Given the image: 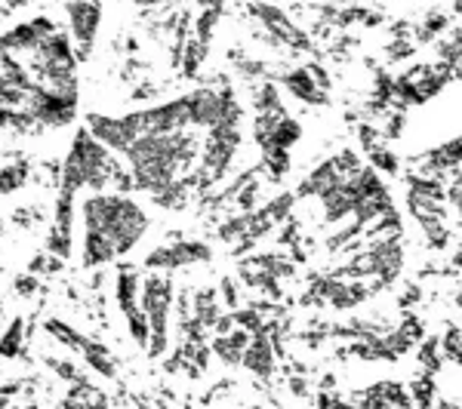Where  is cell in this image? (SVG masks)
<instances>
[{"instance_id":"277c9868","label":"cell","mask_w":462,"mask_h":409,"mask_svg":"<svg viewBox=\"0 0 462 409\" xmlns=\"http://www.w3.org/2000/svg\"><path fill=\"white\" fill-rule=\"evenodd\" d=\"M170 280L167 277H152L145 284L143 295V308H145V321H148V351L161 354L167 348V311H170Z\"/></svg>"},{"instance_id":"8fae6325","label":"cell","mask_w":462,"mask_h":409,"mask_svg":"<svg viewBox=\"0 0 462 409\" xmlns=\"http://www.w3.org/2000/svg\"><path fill=\"white\" fill-rule=\"evenodd\" d=\"M19 332H22V321H16V323H13V326H10V332H6V336L0 339V354L13 357V354L19 351V339H22Z\"/></svg>"},{"instance_id":"6da1fadb","label":"cell","mask_w":462,"mask_h":409,"mask_svg":"<svg viewBox=\"0 0 462 409\" xmlns=\"http://www.w3.org/2000/svg\"><path fill=\"white\" fill-rule=\"evenodd\" d=\"M78 59L50 19L0 34V132H37L78 117Z\"/></svg>"},{"instance_id":"9c48e42d","label":"cell","mask_w":462,"mask_h":409,"mask_svg":"<svg viewBox=\"0 0 462 409\" xmlns=\"http://www.w3.org/2000/svg\"><path fill=\"white\" fill-rule=\"evenodd\" d=\"M247 367L250 369H256V373H268V369H272V351H268V345L263 339L256 341V345L250 348L247 351Z\"/></svg>"},{"instance_id":"52a82bcc","label":"cell","mask_w":462,"mask_h":409,"mask_svg":"<svg viewBox=\"0 0 462 409\" xmlns=\"http://www.w3.org/2000/svg\"><path fill=\"white\" fill-rule=\"evenodd\" d=\"M200 259H210V250H207L204 243H176V247L152 252V256H148V265L152 268H176V265L200 262Z\"/></svg>"},{"instance_id":"3957f363","label":"cell","mask_w":462,"mask_h":409,"mask_svg":"<svg viewBox=\"0 0 462 409\" xmlns=\"http://www.w3.org/2000/svg\"><path fill=\"white\" fill-rule=\"evenodd\" d=\"M148 228L145 213L124 195L84 200V265L96 268L126 256Z\"/></svg>"},{"instance_id":"7c38bea8","label":"cell","mask_w":462,"mask_h":409,"mask_svg":"<svg viewBox=\"0 0 462 409\" xmlns=\"http://www.w3.org/2000/svg\"><path fill=\"white\" fill-rule=\"evenodd\" d=\"M32 4V0H6V6H13V10H19V6Z\"/></svg>"},{"instance_id":"5b68a950","label":"cell","mask_w":462,"mask_h":409,"mask_svg":"<svg viewBox=\"0 0 462 409\" xmlns=\"http://www.w3.org/2000/svg\"><path fill=\"white\" fill-rule=\"evenodd\" d=\"M117 302H121V311L130 323V332L136 339L139 348H148V321H145V311L139 304V289H136V271H126L121 268L117 274Z\"/></svg>"},{"instance_id":"7a4b0ae2","label":"cell","mask_w":462,"mask_h":409,"mask_svg":"<svg viewBox=\"0 0 462 409\" xmlns=\"http://www.w3.org/2000/svg\"><path fill=\"white\" fill-rule=\"evenodd\" d=\"M111 178H117L121 188H130L133 178L121 176L117 163L111 160L106 145L93 136V132H78L74 145L69 151V160L62 167V182H59V200H56V225L53 237H50V250L59 256H69L71 252V232H74V195L84 185L93 188H106Z\"/></svg>"},{"instance_id":"30bf717a","label":"cell","mask_w":462,"mask_h":409,"mask_svg":"<svg viewBox=\"0 0 462 409\" xmlns=\"http://www.w3.org/2000/svg\"><path fill=\"white\" fill-rule=\"evenodd\" d=\"M25 176H28V167H25V163H19V167H6L4 173H0V191H4V195H10V191L22 188Z\"/></svg>"},{"instance_id":"8992f818","label":"cell","mask_w":462,"mask_h":409,"mask_svg":"<svg viewBox=\"0 0 462 409\" xmlns=\"http://www.w3.org/2000/svg\"><path fill=\"white\" fill-rule=\"evenodd\" d=\"M69 16L71 34L80 47V59H87L89 50H93V37L102 25V6L96 0H69Z\"/></svg>"},{"instance_id":"ba28073f","label":"cell","mask_w":462,"mask_h":409,"mask_svg":"<svg viewBox=\"0 0 462 409\" xmlns=\"http://www.w3.org/2000/svg\"><path fill=\"white\" fill-rule=\"evenodd\" d=\"M287 86L293 89L300 99H305V102H324V93H315V84L309 80V71H296V74H290L287 77Z\"/></svg>"}]
</instances>
